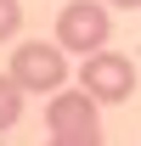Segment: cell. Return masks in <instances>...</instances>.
<instances>
[{
	"mask_svg": "<svg viewBox=\"0 0 141 146\" xmlns=\"http://www.w3.org/2000/svg\"><path fill=\"white\" fill-rule=\"evenodd\" d=\"M6 73H11L28 96H56L73 79V73H68V51H62L56 39H51V45H45V39H23L17 51H11V68H6Z\"/></svg>",
	"mask_w": 141,
	"mask_h": 146,
	"instance_id": "1",
	"label": "cell"
},
{
	"mask_svg": "<svg viewBox=\"0 0 141 146\" xmlns=\"http://www.w3.org/2000/svg\"><path fill=\"white\" fill-rule=\"evenodd\" d=\"M79 90H90L102 107H113V101H130L136 96V62L130 56H119V51H90V56H79Z\"/></svg>",
	"mask_w": 141,
	"mask_h": 146,
	"instance_id": "3",
	"label": "cell"
},
{
	"mask_svg": "<svg viewBox=\"0 0 141 146\" xmlns=\"http://www.w3.org/2000/svg\"><path fill=\"white\" fill-rule=\"evenodd\" d=\"M17 28H23V6L17 0H0V39H11Z\"/></svg>",
	"mask_w": 141,
	"mask_h": 146,
	"instance_id": "6",
	"label": "cell"
},
{
	"mask_svg": "<svg viewBox=\"0 0 141 146\" xmlns=\"http://www.w3.org/2000/svg\"><path fill=\"white\" fill-rule=\"evenodd\" d=\"M45 146H102V129H73V135H51Z\"/></svg>",
	"mask_w": 141,
	"mask_h": 146,
	"instance_id": "7",
	"label": "cell"
},
{
	"mask_svg": "<svg viewBox=\"0 0 141 146\" xmlns=\"http://www.w3.org/2000/svg\"><path fill=\"white\" fill-rule=\"evenodd\" d=\"M96 96L90 90H62L51 96V107H45V124H51V135H73V129H96Z\"/></svg>",
	"mask_w": 141,
	"mask_h": 146,
	"instance_id": "4",
	"label": "cell"
},
{
	"mask_svg": "<svg viewBox=\"0 0 141 146\" xmlns=\"http://www.w3.org/2000/svg\"><path fill=\"white\" fill-rule=\"evenodd\" d=\"M23 96H28V90H23L17 79H11V73H0V129H11V124L23 118Z\"/></svg>",
	"mask_w": 141,
	"mask_h": 146,
	"instance_id": "5",
	"label": "cell"
},
{
	"mask_svg": "<svg viewBox=\"0 0 141 146\" xmlns=\"http://www.w3.org/2000/svg\"><path fill=\"white\" fill-rule=\"evenodd\" d=\"M107 6H119V11H141V0H107Z\"/></svg>",
	"mask_w": 141,
	"mask_h": 146,
	"instance_id": "8",
	"label": "cell"
},
{
	"mask_svg": "<svg viewBox=\"0 0 141 146\" xmlns=\"http://www.w3.org/2000/svg\"><path fill=\"white\" fill-rule=\"evenodd\" d=\"M107 34H113V6H107V0H68V6L56 11V45L68 56L102 51Z\"/></svg>",
	"mask_w": 141,
	"mask_h": 146,
	"instance_id": "2",
	"label": "cell"
}]
</instances>
